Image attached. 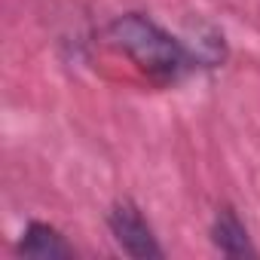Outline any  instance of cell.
<instances>
[{"label": "cell", "mask_w": 260, "mask_h": 260, "mask_svg": "<svg viewBox=\"0 0 260 260\" xmlns=\"http://www.w3.org/2000/svg\"><path fill=\"white\" fill-rule=\"evenodd\" d=\"M211 242L226 257H254L257 254L251 239H248L245 223L239 220V214L233 208H217L214 223H211Z\"/></svg>", "instance_id": "3957f363"}, {"label": "cell", "mask_w": 260, "mask_h": 260, "mask_svg": "<svg viewBox=\"0 0 260 260\" xmlns=\"http://www.w3.org/2000/svg\"><path fill=\"white\" fill-rule=\"evenodd\" d=\"M19 254L34 260H52V257H74V248L64 242V236L49 223H28L19 242Z\"/></svg>", "instance_id": "277c9868"}, {"label": "cell", "mask_w": 260, "mask_h": 260, "mask_svg": "<svg viewBox=\"0 0 260 260\" xmlns=\"http://www.w3.org/2000/svg\"><path fill=\"white\" fill-rule=\"evenodd\" d=\"M107 43L116 46L119 52H125L144 74H150L153 80H162V83H175L193 64L190 49L141 13H128V16L113 19L107 25Z\"/></svg>", "instance_id": "6da1fadb"}, {"label": "cell", "mask_w": 260, "mask_h": 260, "mask_svg": "<svg viewBox=\"0 0 260 260\" xmlns=\"http://www.w3.org/2000/svg\"><path fill=\"white\" fill-rule=\"evenodd\" d=\"M107 226H110L116 245L128 257H138V260L162 257V248H159L153 230L147 226V220L141 217V211L132 202H116L110 208V214H107Z\"/></svg>", "instance_id": "7a4b0ae2"}]
</instances>
